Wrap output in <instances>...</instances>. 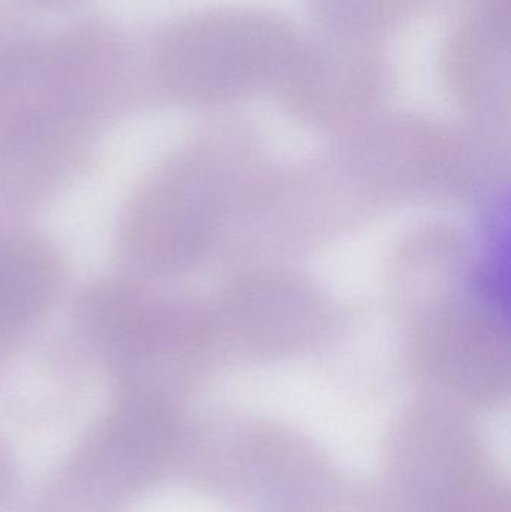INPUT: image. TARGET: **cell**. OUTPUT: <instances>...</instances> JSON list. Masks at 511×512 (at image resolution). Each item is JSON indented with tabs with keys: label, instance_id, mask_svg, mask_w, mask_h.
<instances>
[{
	"label": "cell",
	"instance_id": "cell-7",
	"mask_svg": "<svg viewBox=\"0 0 511 512\" xmlns=\"http://www.w3.org/2000/svg\"><path fill=\"white\" fill-rule=\"evenodd\" d=\"M209 310L216 352L252 363L314 351L333 325L329 298L317 283L282 267L237 274Z\"/></svg>",
	"mask_w": 511,
	"mask_h": 512
},
{
	"label": "cell",
	"instance_id": "cell-8",
	"mask_svg": "<svg viewBox=\"0 0 511 512\" xmlns=\"http://www.w3.org/2000/svg\"><path fill=\"white\" fill-rule=\"evenodd\" d=\"M390 84L386 41L321 27L303 35L272 90L297 122L345 134L380 113Z\"/></svg>",
	"mask_w": 511,
	"mask_h": 512
},
{
	"label": "cell",
	"instance_id": "cell-13",
	"mask_svg": "<svg viewBox=\"0 0 511 512\" xmlns=\"http://www.w3.org/2000/svg\"><path fill=\"white\" fill-rule=\"evenodd\" d=\"M326 29L383 39L398 29L425 0H306Z\"/></svg>",
	"mask_w": 511,
	"mask_h": 512
},
{
	"label": "cell",
	"instance_id": "cell-9",
	"mask_svg": "<svg viewBox=\"0 0 511 512\" xmlns=\"http://www.w3.org/2000/svg\"><path fill=\"white\" fill-rule=\"evenodd\" d=\"M182 442L170 400L150 388L126 394L83 442L72 474L113 505L164 475Z\"/></svg>",
	"mask_w": 511,
	"mask_h": 512
},
{
	"label": "cell",
	"instance_id": "cell-11",
	"mask_svg": "<svg viewBox=\"0 0 511 512\" xmlns=\"http://www.w3.org/2000/svg\"><path fill=\"white\" fill-rule=\"evenodd\" d=\"M95 319L102 340L126 361L192 360L216 352L210 310L197 304L114 291L98 298Z\"/></svg>",
	"mask_w": 511,
	"mask_h": 512
},
{
	"label": "cell",
	"instance_id": "cell-10",
	"mask_svg": "<svg viewBox=\"0 0 511 512\" xmlns=\"http://www.w3.org/2000/svg\"><path fill=\"white\" fill-rule=\"evenodd\" d=\"M386 294L399 325L480 291L479 262L471 240L452 225L407 231L387 258Z\"/></svg>",
	"mask_w": 511,
	"mask_h": 512
},
{
	"label": "cell",
	"instance_id": "cell-2",
	"mask_svg": "<svg viewBox=\"0 0 511 512\" xmlns=\"http://www.w3.org/2000/svg\"><path fill=\"white\" fill-rule=\"evenodd\" d=\"M264 179L257 140L245 126L210 132L138 207L129 230L135 254L161 270L192 267L245 222Z\"/></svg>",
	"mask_w": 511,
	"mask_h": 512
},
{
	"label": "cell",
	"instance_id": "cell-15",
	"mask_svg": "<svg viewBox=\"0 0 511 512\" xmlns=\"http://www.w3.org/2000/svg\"><path fill=\"white\" fill-rule=\"evenodd\" d=\"M21 489L9 448L0 441V512H20Z\"/></svg>",
	"mask_w": 511,
	"mask_h": 512
},
{
	"label": "cell",
	"instance_id": "cell-12",
	"mask_svg": "<svg viewBox=\"0 0 511 512\" xmlns=\"http://www.w3.org/2000/svg\"><path fill=\"white\" fill-rule=\"evenodd\" d=\"M510 33L511 0H477L476 8L441 44V80L452 98L477 119H488L503 95Z\"/></svg>",
	"mask_w": 511,
	"mask_h": 512
},
{
	"label": "cell",
	"instance_id": "cell-6",
	"mask_svg": "<svg viewBox=\"0 0 511 512\" xmlns=\"http://www.w3.org/2000/svg\"><path fill=\"white\" fill-rule=\"evenodd\" d=\"M402 361L419 396L474 414L509 397V328L482 291L402 325Z\"/></svg>",
	"mask_w": 511,
	"mask_h": 512
},
{
	"label": "cell",
	"instance_id": "cell-16",
	"mask_svg": "<svg viewBox=\"0 0 511 512\" xmlns=\"http://www.w3.org/2000/svg\"><path fill=\"white\" fill-rule=\"evenodd\" d=\"M23 2H26L27 5L33 6V8L60 9L77 5L81 0H23Z\"/></svg>",
	"mask_w": 511,
	"mask_h": 512
},
{
	"label": "cell",
	"instance_id": "cell-1",
	"mask_svg": "<svg viewBox=\"0 0 511 512\" xmlns=\"http://www.w3.org/2000/svg\"><path fill=\"white\" fill-rule=\"evenodd\" d=\"M195 481L233 512H363L366 489L293 427L225 415L191 448Z\"/></svg>",
	"mask_w": 511,
	"mask_h": 512
},
{
	"label": "cell",
	"instance_id": "cell-4",
	"mask_svg": "<svg viewBox=\"0 0 511 512\" xmlns=\"http://www.w3.org/2000/svg\"><path fill=\"white\" fill-rule=\"evenodd\" d=\"M303 33L284 15L252 6L201 9L168 24L150 65L162 87L192 105H224L273 89Z\"/></svg>",
	"mask_w": 511,
	"mask_h": 512
},
{
	"label": "cell",
	"instance_id": "cell-14",
	"mask_svg": "<svg viewBox=\"0 0 511 512\" xmlns=\"http://www.w3.org/2000/svg\"><path fill=\"white\" fill-rule=\"evenodd\" d=\"M47 292L44 268L32 252L0 239V328L35 315Z\"/></svg>",
	"mask_w": 511,
	"mask_h": 512
},
{
	"label": "cell",
	"instance_id": "cell-3",
	"mask_svg": "<svg viewBox=\"0 0 511 512\" xmlns=\"http://www.w3.org/2000/svg\"><path fill=\"white\" fill-rule=\"evenodd\" d=\"M371 512H510L509 483L470 414L417 397L384 436Z\"/></svg>",
	"mask_w": 511,
	"mask_h": 512
},
{
	"label": "cell",
	"instance_id": "cell-5",
	"mask_svg": "<svg viewBox=\"0 0 511 512\" xmlns=\"http://www.w3.org/2000/svg\"><path fill=\"white\" fill-rule=\"evenodd\" d=\"M342 137L336 168L365 203L462 201L486 185L482 137L428 117L380 111Z\"/></svg>",
	"mask_w": 511,
	"mask_h": 512
}]
</instances>
